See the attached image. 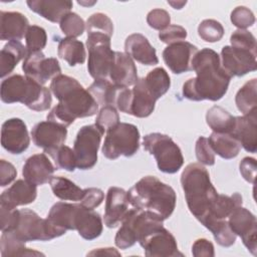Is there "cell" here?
Listing matches in <instances>:
<instances>
[{"label":"cell","instance_id":"6da1fadb","mask_svg":"<svg viewBox=\"0 0 257 257\" xmlns=\"http://www.w3.org/2000/svg\"><path fill=\"white\" fill-rule=\"evenodd\" d=\"M192 70L196 77L183 84L184 97L194 101H217L226 94L231 76L222 67L216 51L210 48L199 50L192 61Z\"/></svg>","mask_w":257,"mask_h":257},{"label":"cell","instance_id":"7a4b0ae2","mask_svg":"<svg viewBox=\"0 0 257 257\" xmlns=\"http://www.w3.org/2000/svg\"><path fill=\"white\" fill-rule=\"evenodd\" d=\"M50 90L59 100L47 114V120L67 127L78 117L96 113L98 103L75 78L59 74L51 80Z\"/></svg>","mask_w":257,"mask_h":257},{"label":"cell","instance_id":"3957f363","mask_svg":"<svg viewBox=\"0 0 257 257\" xmlns=\"http://www.w3.org/2000/svg\"><path fill=\"white\" fill-rule=\"evenodd\" d=\"M128 203L134 207L147 210L168 219L176 207L174 189L154 176H146L139 180L127 192Z\"/></svg>","mask_w":257,"mask_h":257},{"label":"cell","instance_id":"277c9868","mask_svg":"<svg viewBox=\"0 0 257 257\" xmlns=\"http://www.w3.org/2000/svg\"><path fill=\"white\" fill-rule=\"evenodd\" d=\"M181 185L190 212L202 222L218 197L208 171L201 164H189L181 175Z\"/></svg>","mask_w":257,"mask_h":257},{"label":"cell","instance_id":"5b68a950","mask_svg":"<svg viewBox=\"0 0 257 257\" xmlns=\"http://www.w3.org/2000/svg\"><path fill=\"white\" fill-rule=\"evenodd\" d=\"M0 96L5 103L21 102L35 111L48 109L52 101L49 88L20 74H13L2 80Z\"/></svg>","mask_w":257,"mask_h":257},{"label":"cell","instance_id":"8992f818","mask_svg":"<svg viewBox=\"0 0 257 257\" xmlns=\"http://www.w3.org/2000/svg\"><path fill=\"white\" fill-rule=\"evenodd\" d=\"M163 222L164 219L154 212L138 208L130 209L116 232L114 243L119 249H127L150 231L163 225Z\"/></svg>","mask_w":257,"mask_h":257},{"label":"cell","instance_id":"52a82bcc","mask_svg":"<svg viewBox=\"0 0 257 257\" xmlns=\"http://www.w3.org/2000/svg\"><path fill=\"white\" fill-rule=\"evenodd\" d=\"M143 146L155 157L161 172L175 174L182 168L184 164L182 151L171 137L161 133H152L144 137Z\"/></svg>","mask_w":257,"mask_h":257},{"label":"cell","instance_id":"ba28073f","mask_svg":"<svg viewBox=\"0 0 257 257\" xmlns=\"http://www.w3.org/2000/svg\"><path fill=\"white\" fill-rule=\"evenodd\" d=\"M140 132L137 125L118 122L108 131L101 148L102 155L108 160H115L120 156L132 157L140 148Z\"/></svg>","mask_w":257,"mask_h":257},{"label":"cell","instance_id":"9c48e42d","mask_svg":"<svg viewBox=\"0 0 257 257\" xmlns=\"http://www.w3.org/2000/svg\"><path fill=\"white\" fill-rule=\"evenodd\" d=\"M65 230L54 226L47 218H40L30 209H21L17 227L11 233L23 242L49 241L65 234Z\"/></svg>","mask_w":257,"mask_h":257},{"label":"cell","instance_id":"30bf717a","mask_svg":"<svg viewBox=\"0 0 257 257\" xmlns=\"http://www.w3.org/2000/svg\"><path fill=\"white\" fill-rule=\"evenodd\" d=\"M88 49L87 70L94 79H106L114 61V54L110 47V37L102 33L87 34Z\"/></svg>","mask_w":257,"mask_h":257},{"label":"cell","instance_id":"8fae6325","mask_svg":"<svg viewBox=\"0 0 257 257\" xmlns=\"http://www.w3.org/2000/svg\"><path fill=\"white\" fill-rule=\"evenodd\" d=\"M102 135V130L95 123L83 125L79 128L73 144L76 168L89 170L94 167L97 162V152Z\"/></svg>","mask_w":257,"mask_h":257},{"label":"cell","instance_id":"7c38bea8","mask_svg":"<svg viewBox=\"0 0 257 257\" xmlns=\"http://www.w3.org/2000/svg\"><path fill=\"white\" fill-rule=\"evenodd\" d=\"M148 257H173L181 255L178 251V244L173 234L161 225L139 240Z\"/></svg>","mask_w":257,"mask_h":257},{"label":"cell","instance_id":"4fadbf2b","mask_svg":"<svg viewBox=\"0 0 257 257\" xmlns=\"http://www.w3.org/2000/svg\"><path fill=\"white\" fill-rule=\"evenodd\" d=\"M22 69L25 76L34 79L42 85L61 74L58 60L54 57H46L42 51L28 52L24 58Z\"/></svg>","mask_w":257,"mask_h":257},{"label":"cell","instance_id":"5bb4252c","mask_svg":"<svg viewBox=\"0 0 257 257\" xmlns=\"http://www.w3.org/2000/svg\"><path fill=\"white\" fill-rule=\"evenodd\" d=\"M231 230L242 239L243 244L253 254L257 252V222L256 217L247 209L238 206L228 217Z\"/></svg>","mask_w":257,"mask_h":257},{"label":"cell","instance_id":"9a60e30c","mask_svg":"<svg viewBox=\"0 0 257 257\" xmlns=\"http://www.w3.org/2000/svg\"><path fill=\"white\" fill-rule=\"evenodd\" d=\"M257 52L248 49L224 46L221 51V65L232 76H243L257 68Z\"/></svg>","mask_w":257,"mask_h":257},{"label":"cell","instance_id":"2e32d148","mask_svg":"<svg viewBox=\"0 0 257 257\" xmlns=\"http://www.w3.org/2000/svg\"><path fill=\"white\" fill-rule=\"evenodd\" d=\"M31 137L34 145L49 155L57 148L63 146L66 141L67 130L56 122L44 120L33 126Z\"/></svg>","mask_w":257,"mask_h":257},{"label":"cell","instance_id":"e0dca14e","mask_svg":"<svg viewBox=\"0 0 257 257\" xmlns=\"http://www.w3.org/2000/svg\"><path fill=\"white\" fill-rule=\"evenodd\" d=\"M30 144L27 126L18 117L5 120L1 128V145L8 153L20 155L27 150Z\"/></svg>","mask_w":257,"mask_h":257},{"label":"cell","instance_id":"ac0fdd59","mask_svg":"<svg viewBox=\"0 0 257 257\" xmlns=\"http://www.w3.org/2000/svg\"><path fill=\"white\" fill-rule=\"evenodd\" d=\"M199 49L187 41L168 45L163 51V59L172 72L181 74L192 70V61Z\"/></svg>","mask_w":257,"mask_h":257},{"label":"cell","instance_id":"d6986e66","mask_svg":"<svg viewBox=\"0 0 257 257\" xmlns=\"http://www.w3.org/2000/svg\"><path fill=\"white\" fill-rule=\"evenodd\" d=\"M128 199L126 192L118 187H110L106 194L103 221L106 227H117L128 212Z\"/></svg>","mask_w":257,"mask_h":257},{"label":"cell","instance_id":"ffe728a7","mask_svg":"<svg viewBox=\"0 0 257 257\" xmlns=\"http://www.w3.org/2000/svg\"><path fill=\"white\" fill-rule=\"evenodd\" d=\"M54 171V166L45 154H35L29 157L24 163L22 175L28 182L36 186H41L50 181Z\"/></svg>","mask_w":257,"mask_h":257},{"label":"cell","instance_id":"44dd1931","mask_svg":"<svg viewBox=\"0 0 257 257\" xmlns=\"http://www.w3.org/2000/svg\"><path fill=\"white\" fill-rule=\"evenodd\" d=\"M232 135L241 147L249 153L257 151V109L242 116H235V126Z\"/></svg>","mask_w":257,"mask_h":257},{"label":"cell","instance_id":"7402d4cb","mask_svg":"<svg viewBox=\"0 0 257 257\" xmlns=\"http://www.w3.org/2000/svg\"><path fill=\"white\" fill-rule=\"evenodd\" d=\"M137 72L134 60L126 53L115 51L114 61L108 75L111 83L119 87L134 85L139 79Z\"/></svg>","mask_w":257,"mask_h":257},{"label":"cell","instance_id":"603a6c76","mask_svg":"<svg viewBox=\"0 0 257 257\" xmlns=\"http://www.w3.org/2000/svg\"><path fill=\"white\" fill-rule=\"evenodd\" d=\"M124 51L132 59L145 65H156L159 62L156 49L141 33H134L126 37Z\"/></svg>","mask_w":257,"mask_h":257},{"label":"cell","instance_id":"cb8c5ba5","mask_svg":"<svg viewBox=\"0 0 257 257\" xmlns=\"http://www.w3.org/2000/svg\"><path fill=\"white\" fill-rule=\"evenodd\" d=\"M102 228L100 215L92 209L78 204L74 217V229L78 232L79 236L85 240H93L100 236Z\"/></svg>","mask_w":257,"mask_h":257},{"label":"cell","instance_id":"d4e9b609","mask_svg":"<svg viewBox=\"0 0 257 257\" xmlns=\"http://www.w3.org/2000/svg\"><path fill=\"white\" fill-rule=\"evenodd\" d=\"M37 186L28 182L27 180H17L7 190L2 192L0 196V203L18 207L31 204L37 197Z\"/></svg>","mask_w":257,"mask_h":257},{"label":"cell","instance_id":"484cf974","mask_svg":"<svg viewBox=\"0 0 257 257\" xmlns=\"http://www.w3.org/2000/svg\"><path fill=\"white\" fill-rule=\"evenodd\" d=\"M0 18L1 40H20L26 34L27 29L30 26L28 19L20 12L1 11Z\"/></svg>","mask_w":257,"mask_h":257},{"label":"cell","instance_id":"4316f807","mask_svg":"<svg viewBox=\"0 0 257 257\" xmlns=\"http://www.w3.org/2000/svg\"><path fill=\"white\" fill-rule=\"evenodd\" d=\"M157 99L147 87L145 77L139 78L132 89L131 114L137 117H147L155 109Z\"/></svg>","mask_w":257,"mask_h":257},{"label":"cell","instance_id":"83f0119b","mask_svg":"<svg viewBox=\"0 0 257 257\" xmlns=\"http://www.w3.org/2000/svg\"><path fill=\"white\" fill-rule=\"evenodd\" d=\"M26 3L31 11L53 23L60 22L73 6L71 1L61 0H28Z\"/></svg>","mask_w":257,"mask_h":257},{"label":"cell","instance_id":"f1b7e54d","mask_svg":"<svg viewBox=\"0 0 257 257\" xmlns=\"http://www.w3.org/2000/svg\"><path fill=\"white\" fill-rule=\"evenodd\" d=\"M238 206H242V197L239 193H234L232 196L218 194L208 215L201 223L208 229L210 225L217 221L227 220L229 215Z\"/></svg>","mask_w":257,"mask_h":257},{"label":"cell","instance_id":"f546056e","mask_svg":"<svg viewBox=\"0 0 257 257\" xmlns=\"http://www.w3.org/2000/svg\"><path fill=\"white\" fill-rule=\"evenodd\" d=\"M28 51L20 40L8 41L0 52V76L5 77L10 74L17 63L25 58Z\"/></svg>","mask_w":257,"mask_h":257},{"label":"cell","instance_id":"4dcf8cb0","mask_svg":"<svg viewBox=\"0 0 257 257\" xmlns=\"http://www.w3.org/2000/svg\"><path fill=\"white\" fill-rule=\"evenodd\" d=\"M208 141L214 154L225 160L237 157L241 150L240 143L232 134L213 132Z\"/></svg>","mask_w":257,"mask_h":257},{"label":"cell","instance_id":"1f68e13d","mask_svg":"<svg viewBox=\"0 0 257 257\" xmlns=\"http://www.w3.org/2000/svg\"><path fill=\"white\" fill-rule=\"evenodd\" d=\"M78 204H71L65 202L55 203L48 215L47 219L57 228L62 230H75L74 229V217Z\"/></svg>","mask_w":257,"mask_h":257},{"label":"cell","instance_id":"d6a6232c","mask_svg":"<svg viewBox=\"0 0 257 257\" xmlns=\"http://www.w3.org/2000/svg\"><path fill=\"white\" fill-rule=\"evenodd\" d=\"M57 54L70 66L83 63L86 57L83 43L75 38L68 37L63 38L59 41L57 47Z\"/></svg>","mask_w":257,"mask_h":257},{"label":"cell","instance_id":"836d02e7","mask_svg":"<svg viewBox=\"0 0 257 257\" xmlns=\"http://www.w3.org/2000/svg\"><path fill=\"white\" fill-rule=\"evenodd\" d=\"M206 121L215 133L232 134L235 126V116L219 105H214L208 109Z\"/></svg>","mask_w":257,"mask_h":257},{"label":"cell","instance_id":"e575fe53","mask_svg":"<svg viewBox=\"0 0 257 257\" xmlns=\"http://www.w3.org/2000/svg\"><path fill=\"white\" fill-rule=\"evenodd\" d=\"M49 185L53 195L63 201H80L83 195V190L75 185L67 178L58 176L52 177Z\"/></svg>","mask_w":257,"mask_h":257},{"label":"cell","instance_id":"d590c367","mask_svg":"<svg viewBox=\"0 0 257 257\" xmlns=\"http://www.w3.org/2000/svg\"><path fill=\"white\" fill-rule=\"evenodd\" d=\"M1 255L8 256H39L44 255L25 246V242L16 238L11 232H3L0 239Z\"/></svg>","mask_w":257,"mask_h":257},{"label":"cell","instance_id":"8d00e7d4","mask_svg":"<svg viewBox=\"0 0 257 257\" xmlns=\"http://www.w3.org/2000/svg\"><path fill=\"white\" fill-rule=\"evenodd\" d=\"M257 79L252 78L243 84V86L237 91L235 96V103L239 111L243 114L249 113L254 109H257Z\"/></svg>","mask_w":257,"mask_h":257},{"label":"cell","instance_id":"74e56055","mask_svg":"<svg viewBox=\"0 0 257 257\" xmlns=\"http://www.w3.org/2000/svg\"><path fill=\"white\" fill-rule=\"evenodd\" d=\"M118 86H115L107 79H95L87 88L96 102L102 106H113Z\"/></svg>","mask_w":257,"mask_h":257},{"label":"cell","instance_id":"f35d334b","mask_svg":"<svg viewBox=\"0 0 257 257\" xmlns=\"http://www.w3.org/2000/svg\"><path fill=\"white\" fill-rule=\"evenodd\" d=\"M147 87L153 96L158 100L163 96L171 86V80L168 72L163 67H156L145 77Z\"/></svg>","mask_w":257,"mask_h":257},{"label":"cell","instance_id":"ab89813d","mask_svg":"<svg viewBox=\"0 0 257 257\" xmlns=\"http://www.w3.org/2000/svg\"><path fill=\"white\" fill-rule=\"evenodd\" d=\"M86 24L83 19L74 12H68L62 17L59 22L60 29L68 38H75L80 36L85 29Z\"/></svg>","mask_w":257,"mask_h":257},{"label":"cell","instance_id":"60d3db41","mask_svg":"<svg viewBox=\"0 0 257 257\" xmlns=\"http://www.w3.org/2000/svg\"><path fill=\"white\" fill-rule=\"evenodd\" d=\"M208 230L212 232L216 242L223 247H230L236 241V234L231 230L227 220H221L213 223L208 227Z\"/></svg>","mask_w":257,"mask_h":257},{"label":"cell","instance_id":"b9f144b4","mask_svg":"<svg viewBox=\"0 0 257 257\" xmlns=\"http://www.w3.org/2000/svg\"><path fill=\"white\" fill-rule=\"evenodd\" d=\"M86 31L89 33H102L111 37L113 33V23L110 18L103 13H94L86 21Z\"/></svg>","mask_w":257,"mask_h":257},{"label":"cell","instance_id":"7bdbcfd3","mask_svg":"<svg viewBox=\"0 0 257 257\" xmlns=\"http://www.w3.org/2000/svg\"><path fill=\"white\" fill-rule=\"evenodd\" d=\"M49 156L53 159L57 169L73 172L76 168V159L73 150L67 146H61L51 152Z\"/></svg>","mask_w":257,"mask_h":257},{"label":"cell","instance_id":"ee69618b","mask_svg":"<svg viewBox=\"0 0 257 257\" xmlns=\"http://www.w3.org/2000/svg\"><path fill=\"white\" fill-rule=\"evenodd\" d=\"M199 36L207 42H217L224 35L223 25L214 19H205L198 26Z\"/></svg>","mask_w":257,"mask_h":257},{"label":"cell","instance_id":"f6af8a7d","mask_svg":"<svg viewBox=\"0 0 257 257\" xmlns=\"http://www.w3.org/2000/svg\"><path fill=\"white\" fill-rule=\"evenodd\" d=\"M25 41L28 52L41 51L47 42V35L44 28L38 25H30L25 34Z\"/></svg>","mask_w":257,"mask_h":257},{"label":"cell","instance_id":"bcb514c9","mask_svg":"<svg viewBox=\"0 0 257 257\" xmlns=\"http://www.w3.org/2000/svg\"><path fill=\"white\" fill-rule=\"evenodd\" d=\"M19 217L20 210H17L16 207L0 203V227L2 233L13 231L18 225Z\"/></svg>","mask_w":257,"mask_h":257},{"label":"cell","instance_id":"7dc6e473","mask_svg":"<svg viewBox=\"0 0 257 257\" xmlns=\"http://www.w3.org/2000/svg\"><path fill=\"white\" fill-rule=\"evenodd\" d=\"M119 122V115L114 106L105 105L102 106L96 116L95 124L102 130V132H106L115 124Z\"/></svg>","mask_w":257,"mask_h":257},{"label":"cell","instance_id":"c3c4849f","mask_svg":"<svg viewBox=\"0 0 257 257\" xmlns=\"http://www.w3.org/2000/svg\"><path fill=\"white\" fill-rule=\"evenodd\" d=\"M232 47L256 51V39L254 35L246 29H237L230 37Z\"/></svg>","mask_w":257,"mask_h":257},{"label":"cell","instance_id":"681fc988","mask_svg":"<svg viewBox=\"0 0 257 257\" xmlns=\"http://www.w3.org/2000/svg\"><path fill=\"white\" fill-rule=\"evenodd\" d=\"M231 22L239 29H246L255 23L253 12L245 6H237L231 12Z\"/></svg>","mask_w":257,"mask_h":257},{"label":"cell","instance_id":"f907efd6","mask_svg":"<svg viewBox=\"0 0 257 257\" xmlns=\"http://www.w3.org/2000/svg\"><path fill=\"white\" fill-rule=\"evenodd\" d=\"M195 152L197 160L200 164L206 166H213L215 164V154L209 144L208 139L205 137H200L195 146Z\"/></svg>","mask_w":257,"mask_h":257},{"label":"cell","instance_id":"816d5d0a","mask_svg":"<svg viewBox=\"0 0 257 257\" xmlns=\"http://www.w3.org/2000/svg\"><path fill=\"white\" fill-rule=\"evenodd\" d=\"M159 38L162 42L167 43L168 45L185 41L187 38V30L180 25H169L159 32Z\"/></svg>","mask_w":257,"mask_h":257},{"label":"cell","instance_id":"f5cc1de1","mask_svg":"<svg viewBox=\"0 0 257 257\" xmlns=\"http://www.w3.org/2000/svg\"><path fill=\"white\" fill-rule=\"evenodd\" d=\"M147 22L150 27L157 30H163L170 25L171 16L164 9H153L147 15Z\"/></svg>","mask_w":257,"mask_h":257},{"label":"cell","instance_id":"db71d44e","mask_svg":"<svg viewBox=\"0 0 257 257\" xmlns=\"http://www.w3.org/2000/svg\"><path fill=\"white\" fill-rule=\"evenodd\" d=\"M104 199L103 192L98 188H86L83 190V195L80 200V204L88 209H95L98 207Z\"/></svg>","mask_w":257,"mask_h":257},{"label":"cell","instance_id":"11a10c76","mask_svg":"<svg viewBox=\"0 0 257 257\" xmlns=\"http://www.w3.org/2000/svg\"><path fill=\"white\" fill-rule=\"evenodd\" d=\"M132 105V90L127 87H119L116 92L115 100L113 106L120 110L121 112L131 114Z\"/></svg>","mask_w":257,"mask_h":257},{"label":"cell","instance_id":"9f6ffc18","mask_svg":"<svg viewBox=\"0 0 257 257\" xmlns=\"http://www.w3.org/2000/svg\"><path fill=\"white\" fill-rule=\"evenodd\" d=\"M192 254L195 257H213L215 255L214 245L205 238L197 239L192 246Z\"/></svg>","mask_w":257,"mask_h":257},{"label":"cell","instance_id":"6f0895ef","mask_svg":"<svg viewBox=\"0 0 257 257\" xmlns=\"http://www.w3.org/2000/svg\"><path fill=\"white\" fill-rule=\"evenodd\" d=\"M239 169L244 180L251 184H254L256 177V160L250 157L244 158L240 162Z\"/></svg>","mask_w":257,"mask_h":257},{"label":"cell","instance_id":"680465c9","mask_svg":"<svg viewBox=\"0 0 257 257\" xmlns=\"http://www.w3.org/2000/svg\"><path fill=\"white\" fill-rule=\"evenodd\" d=\"M16 176H17V171L15 167L11 163L5 160H1L0 161V186L5 187L9 185L11 182L15 180Z\"/></svg>","mask_w":257,"mask_h":257},{"label":"cell","instance_id":"91938a15","mask_svg":"<svg viewBox=\"0 0 257 257\" xmlns=\"http://www.w3.org/2000/svg\"><path fill=\"white\" fill-rule=\"evenodd\" d=\"M87 255L92 256V255H108V256H120V253L111 247H107V248H97L92 250L91 252L87 253Z\"/></svg>","mask_w":257,"mask_h":257},{"label":"cell","instance_id":"94428289","mask_svg":"<svg viewBox=\"0 0 257 257\" xmlns=\"http://www.w3.org/2000/svg\"><path fill=\"white\" fill-rule=\"evenodd\" d=\"M187 1H168V4H170L175 9H182L184 5H186Z\"/></svg>","mask_w":257,"mask_h":257}]
</instances>
